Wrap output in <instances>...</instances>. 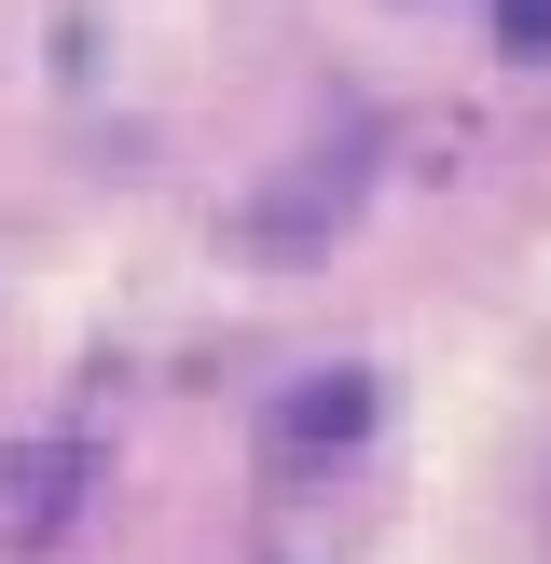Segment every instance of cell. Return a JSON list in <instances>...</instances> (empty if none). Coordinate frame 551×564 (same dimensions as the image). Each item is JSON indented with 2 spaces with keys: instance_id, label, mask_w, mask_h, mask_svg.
Wrapping results in <instances>:
<instances>
[{
  "instance_id": "cell-1",
  "label": "cell",
  "mask_w": 551,
  "mask_h": 564,
  "mask_svg": "<svg viewBox=\"0 0 551 564\" xmlns=\"http://www.w3.org/2000/svg\"><path fill=\"white\" fill-rule=\"evenodd\" d=\"M358 427H372V386H358V372H317L290 413H276V455H345Z\"/></svg>"
},
{
  "instance_id": "cell-2",
  "label": "cell",
  "mask_w": 551,
  "mask_h": 564,
  "mask_svg": "<svg viewBox=\"0 0 551 564\" xmlns=\"http://www.w3.org/2000/svg\"><path fill=\"white\" fill-rule=\"evenodd\" d=\"M510 42H551V0H510Z\"/></svg>"
}]
</instances>
